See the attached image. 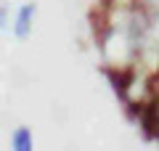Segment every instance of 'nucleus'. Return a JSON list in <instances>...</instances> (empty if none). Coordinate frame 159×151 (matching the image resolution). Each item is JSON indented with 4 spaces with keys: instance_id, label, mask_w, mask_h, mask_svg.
Returning <instances> with one entry per match:
<instances>
[{
    "instance_id": "1",
    "label": "nucleus",
    "mask_w": 159,
    "mask_h": 151,
    "mask_svg": "<svg viewBox=\"0 0 159 151\" xmlns=\"http://www.w3.org/2000/svg\"><path fill=\"white\" fill-rule=\"evenodd\" d=\"M32 13H34L32 6H24V8H21L19 21H16V34H19V37H24V34L29 32V19H32Z\"/></svg>"
},
{
    "instance_id": "2",
    "label": "nucleus",
    "mask_w": 159,
    "mask_h": 151,
    "mask_svg": "<svg viewBox=\"0 0 159 151\" xmlns=\"http://www.w3.org/2000/svg\"><path fill=\"white\" fill-rule=\"evenodd\" d=\"M13 149H21V151H27V149H32V140H29V133L27 130H16V140H13Z\"/></svg>"
}]
</instances>
